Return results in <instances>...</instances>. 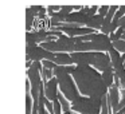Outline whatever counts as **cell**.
I'll use <instances>...</instances> for the list:
<instances>
[{
  "label": "cell",
  "instance_id": "1",
  "mask_svg": "<svg viewBox=\"0 0 125 114\" xmlns=\"http://www.w3.org/2000/svg\"><path fill=\"white\" fill-rule=\"evenodd\" d=\"M71 76L82 95L95 101H102V98L108 95L109 89L104 83L102 74H100L94 67L75 66Z\"/></svg>",
  "mask_w": 125,
  "mask_h": 114
},
{
  "label": "cell",
  "instance_id": "2",
  "mask_svg": "<svg viewBox=\"0 0 125 114\" xmlns=\"http://www.w3.org/2000/svg\"><path fill=\"white\" fill-rule=\"evenodd\" d=\"M74 68L75 67H73V66H55V68L52 70L58 81V85H59L61 93L71 102L75 101L78 97H81L73 76H70V74H73Z\"/></svg>",
  "mask_w": 125,
  "mask_h": 114
},
{
  "label": "cell",
  "instance_id": "3",
  "mask_svg": "<svg viewBox=\"0 0 125 114\" xmlns=\"http://www.w3.org/2000/svg\"><path fill=\"white\" fill-rule=\"evenodd\" d=\"M71 59L77 66H90L97 71H106L112 68L110 57L104 52H74Z\"/></svg>",
  "mask_w": 125,
  "mask_h": 114
},
{
  "label": "cell",
  "instance_id": "4",
  "mask_svg": "<svg viewBox=\"0 0 125 114\" xmlns=\"http://www.w3.org/2000/svg\"><path fill=\"white\" fill-rule=\"evenodd\" d=\"M102 101H95L87 97H78L71 103V110L81 114H101Z\"/></svg>",
  "mask_w": 125,
  "mask_h": 114
},
{
  "label": "cell",
  "instance_id": "5",
  "mask_svg": "<svg viewBox=\"0 0 125 114\" xmlns=\"http://www.w3.org/2000/svg\"><path fill=\"white\" fill-rule=\"evenodd\" d=\"M26 54H27V60L31 62H41V60H55V54L51 51L44 50L42 46H34L30 48H26Z\"/></svg>",
  "mask_w": 125,
  "mask_h": 114
},
{
  "label": "cell",
  "instance_id": "6",
  "mask_svg": "<svg viewBox=\"0 0 125 114\" xmlns=\"http://www.w3.org/2000/svg\"><path fill=\"white\" fill-rule=\"evenodd\" d=\"M51 32L50 31H35V32H27L26 34V44L27 47L26 48H30V47L36 46V43H46V42H51L49 40V38L51 39Z\"/></svg>",
  "mask_w": 125,
  "mask_h": 114
},
{
  "label": "cell",
  "instance_id": "7",
  "mask_svg": "<svg viewBox=\"0 0 125 114\" xmlns=\"http://www.w3.org/2000/svg\"><path fill=\"white\" fill-rule=\"evenodd\" d=\"M58 87H59V85H58L57 78H52L44 83V94H46V98L50 102H54L58 98V94H59L58 93Z\"/></svg>",
  "mask_w": 125,
  "mask_h": 114
},
{
  "label": "cell",
  "instance_id": "8",
  "mask_svg": "<svg viewBox=\"0 0 125 114\" xmlns=\"http://www.w3.org/2000/svg\"><path fill=\"white\" fill-rule=\"evenodd\" d=\"M90 19H92L90 16H87V15L82 14L81 11H78V12H73V14L69 15L65 23L73 24V26H86Z\"/></svg>",
  "mask_w": 125,
  "mask_h": 114
},
{
  "label": "cell",
  "instance_id": "9",
  "mask_svg": "<svg viewBox=\"0 0 125 114\" xmlns=\"http://www.w3.org/2000/svg\"><path fill=\"white\" fill-rule=\"evenodd\" d=\"M108 99H109V103H110V107L113 110V114L114 113H118V106H120V91H118V87L117 86H113L109 89V93H108Z\"/></svg>",
  "mask_w": 125,
  "mask_h": 114
},
{
  "label": "cell",
  "instance_id": "10",
  "mask_svg": "<svg viewBox=\"0 0 125 114\" xmlns=\"http://www.w3.org/2000/svg\"><path fill=\"white\" fill-rule=\"evenodd\" d=\"M54 63L57 66H73V59H71V55L66 54V52H59V54H55V60Z\"/></svg>",
  "mask_w": 125,
  "mask_h": 114
},
{
  "label": "cell",
  "instance_id": "11",
  "mask_svg": "<svg viewBox=\"0 0 125 114\" xmlns=\"http://www.w3.org/2000/svg\"><path fill=\"white\" fill-rule=\"evenodd\" d=\"M105 24V16H101V15H94L92 19L89 20V23L86 24L87 28H92V30H98V28H102Z\"/></svg>",
  "mask_w": 125,
  "mask_h": 114
},
{
  "label": "cell",
  "instance_id": "12",
  "mask_svg": "<svg viewBox=\"0 0 125 114\" xmlns=\"http://www.w3.org/2000/svg\"><path fill=\"white\" fill-rule=\"evenodd\" d=\"M102 79H104V83L106 85V87L108 89H110V87H113V82H114V71H113V67L109 68V70L104 71L102 73Z\"/></svg>",
  "mask_w": 125,
  "mask_h": 114
},
{
  "label": "cell",
  "instance_id": "13",
  "mask_svg": "<svg viewBox=\"0 0 125 114\" xmlns=\"http://www.w3.org/2000/svg\"><path fill=\"white\" fill-rule=\"evenodd\" d=\"M58 101L61 102V106H62V110H63V113H67V111H70V103H69V99L65 97L63 94H58Z\"/></svg>",
  "mask_w": 125,
  "mask_h": 114
},
{
  "label": "cell",
  "instance_id": "14",
  "mask_svg": "<svg viewBox=\"0 0 125 114\" xmlns=\"http://www.w3.org/2000/svg\"><path fill=\"white\" fill-rule=\"evenodd\" d=\"M34 18H35V15L32 14L31 8H27V10H26V28H27V32H28V30L31 28V26H32Z\"/></svg>",
  "mask_w": 125,
  "mask_h": 114
},
{
  "label": "cell",
  "instance_id": "15",
  "mask_svg": "<svg viewBox=\"0 0 125 114\" xmlns=\"http://www.w3.org/2000/svg\"><path fill=\"white\" fill-rule=\"evenodd\" d=\"M98 10H100V7H97V6H93V7H82L81 12H82V14H85V15H87V16H90V18H93Z\"/></svg>",
  "mask_w": 125,
  "mask_h": 114
},
{
  "label": "cell",
  "instance_id": "16",
  "mask_svg": "<svg viewBox=\"0 0 125 114\" xmlns=\"http://www.w3.org/2000/svg\"><path fill=\"white\" fill-rule=\"evenodd\" d=\"M110 103H109L108 95L102 98V107H101V114H109V110H110Z\"/></svg>",
  "mask_w": 125,
  "mask_h": 114
},
{
  "label": "cell",
  "instance_id": "17",
  "mask_svg": "<svg viewBox=\"0 0 125 114\" xmlns=\"http://www.w3.org/2000/svg\"><path fill=\"white\" fill-rule=\"evenodd\" d=\"M52 75H54L52 70H49V68H44V67L42 68V78L46 82H49L50 79H52Z\"/></svg>",
  "mask_w": 125,
  "mask_h": 114
},
{
  "label": "cell",
  "instance_id": "18",
  "mask_svg": "<svg viewBox=\"0 0 125 114\" xmlns=\"http://www.w3.org/2000/svg\"><path fill=\"white\" fill-rule=\"evenodd\" d=\"M113 47L118 52H124V55H125V40H122V39H121V40H118V42H114Z\"/></svg>",
  "mask_w": 125,
  "mask_h": 114
},
{
  "label": "cell",
  "instance_id": "19",
  "mask_svg": "<svg viewBox=\"0 0 125 114\" xmlns=\"http://www.w3.org/2000/svg\"><path fill=\"white\" fill-rule=\"evenodd\" d=\"M54 105V114H61V110H62V106H61V102L58 101V98L52 102Z\"/></svg>",
  "mask_w": 125,
  "mask_h": 114
},
{
  "label": "cell",
  "instance_id": "20",
  "mask_svg": "<svg viewBox=\"0 0 125 114\" xmlns=\"http://www.w3.org/2000/svg\"><path fill=\"white\" fill-rule=\"evenodd\" d=\"M42 65H43L44 68H49V70H54L55 66H57L54 62H51V60H43V62H42Z\"/></svg>",
  "mask_w": 125,
  "mask_h": 114
},
{
  "label": "cell",
  "instance_id": "21",
  "mask_svg": "<svg viewBox=\"0 0 125 114\" xmlns=\"http://www.w3.org/2000/svg\"><path fill=\"white\" fill-rule=\"evenodd\" d=\"M109 10H110V7H109V6H102V7H100V10H98V15H101V16H105V18H106V15H108Z\"/></svg>",
  "mask_w": 125,
  "mask_h": 114
},
{
  "label": "cell",
  "instance_id": "22",
  "mask_svg": "<svg viewBox=\"0 0 125 114\" xmlns=\"http://www.w3.org/2000/svg\"><path fill=\"white\" fill-rule=\"evenodd\" d=\"M74 10V6H61V11L62 12H65L66 15H70V14H73V11Z\"/></svg>",
  "mask_w": 125,
  "mask_h": 114
},
{
  "label": "cell",
  "instance_id": "23",
  "mask_svg": "<svg viewBox=\"0 0 125 114\" xmlns=\"http://www.w3.org/2000/svg\"><path fill=\"white\" fill-rule=\"evenodd\" d=\"M121 95H122V101L120 102V106H118V111L122 110V109L125 107V89L121 90Z\"/></svg>",
  "mask_w": 125,
  "mask_h": 114
},
{
  "label": "cell",
  "instance_id": "24",
  "mask_svg": "<svg viewBox=\"0 0 125 114\" xmlns=\"http://www.w3.org/2000/svg\"><path fill=\"white\" fill-rule=\"evenodd\" d=\"M30 8H31V11H32V14L35 15V16H38L41 10H42V7L41 6H32V7H30Z\"/></svg>",
  "mask_w": 125,
  "mask_h": 114
},
{
  "label": "cell",
  "instance_id": "25",
  "mask_svg": "<svg viewBox=\"0 0 125 114\" xmlns=\"http://www.w3.org/2000/svg\"><path fill=\"white\" fill-rule=\"evenodd\" d=\"M46 109L50 111V114H54V105H52V103L50 102L49 99L46 101Z\"/></svg>",
  "mask_w": 125,
  "mask_h": 114
},
{
  "label": "cell",
  "instance_id": "26",
  "mask_svg": "<svg viewBox=\"0 0 125 114\" xmlns=\"http://www.w3.org/2000/svg\"><path fill=\"white\" fill-rule=\"evenodd\" d=\"M114 23L117 24V27H118V28H125V16L121 18L118 22H114Z\"/></svg>",
  "mask_w": 125,
  "mask_h": 114
},
{
  "label": "cell",
  "instance_id": "27",
  "mask_svg": "<svg viewBox=\"0 0 125 114\" xmlns=\"http://www.w3.org/2000/svg\"><path fill=\"white\" fill-rule=\"evenodd\" d=\"M44 12H46V8H43V7H42L41 12H39V15H38V16L41 18V19H43V18H44Z\"/></svg>",
  "mask_w": 125,
  "mask_h": 114
},
{
  "label": "cell",
  "instance_id": "28",
  "mask_svg": "<svg viewBox=\"0 0 125 114\" xmlns=\"http://www.w3.org/2000/svg\"><path fill=\"white\" fill-rule=\"evenodd\" d=\"M114 114H125V107L122 109V110H120L118 113H114Z\"/></svg>",
  "mask_w": 125,
  "mask_h": 114
},
{
  "label": "cell",
  "instance_id": "29",
  "mask_svg": "<svg viewBox=\"0 0 125 114\" xmlns=\"http://www.w3.org/2000/svg\"><path fill=\"white\" fill-rule=\"evenodd\" d=\"M122 59H124V67H125V55H122Z\"/></svg>",
  "mask_w": 125,
  "mask_h": 114
},
{
  "label": "cell",
  "instance_id": "30",
  "mask_svg": "<svg viewBox=\"0 0 125 114\" xmlns=\"http://www.w3.org/2000/svg\"><path fill=\"white\" fill-rule=\"evenodd\" d=\"M122 40H125V34H124V35H122Z\"/></svg>",
  "mask_w": 125,
  "mask_h": 114
},
{
  "label": "cell",
  "instance_id": "31",
  "mask_svg": "<svg viewBox=\"0 0 125 114\" xmlns=\"http://www.w3.org/2000/svg\"><path fill=\"white\" fill-rule=\"evenodd\" d=\"M63 114H71V111H67V113H63Z\"/></svg>",
  "mask_w": 125,
  "mask_h": 114
},
{
  "label": "cell",
  "instance_id": "32",
  "mask_svg": "<svg viewBox=\"0 0 125 114\" xmlns=\"http://www.w3.org/2000/svg\"><path fill=\"white\" fill-rule=\"evenodd\" d=\"M124 31H125V28H124Z\"/></svg>",
  "mask_w": 125,
  "mask_h": 114
}]
</instances>
